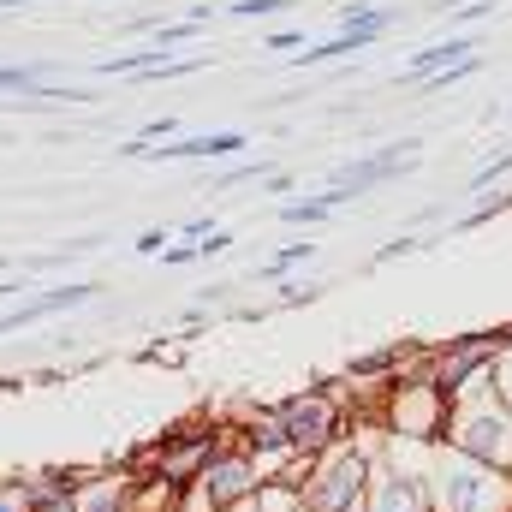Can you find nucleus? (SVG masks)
Wrapping results in <instances>:
<instances>
[{
  "instance_id": "1",
  "label": "nucleus",
  "mask_w": 512,
  "mask_h": 512,
  "mask_svg": "<svg viewBox=\"0 0 512 512\" xmlns=\"http://www.w3.org/2000/svg\"><path fill=\"white\" fill-rule=\"evenodd\" d=\"M423 489L429 512H512V471L477 465L447 441L423 453Z\"/></svg>"
},
{
  "instance_id": "2",
  "label": "nucleus",
  "mask_w": 512,
  "mask_h": 512,
  "mask_svg": "<svg viewBox=\"0 0 512 512\" xmlns=\"http://www.w3.org/2000/svg\"><path fill=\"white\" fill-rule=\"evenodd\" d=\"M274 483H292L304 512H358L370 489V447L364 441H334L316 459H292Z\"/></svg>"
},
{
  "instance_id": "3",
  "label": "nucleus",
  "mask_w": 512,
  "mask_h": 512,
  "mask_svg": "<svg viewBox=\"0 0 512 512\" xmlns=\"http://www.w3.org/2000/svg\"><path fill=\"white\" fill-rule=\"evenodd\" d=\"M447 447H459L477 465L512 471V411L495 399V387H471L453 399V423H447Z\"/></svg>"
},
{
  "instance_id": "4",
  "label": "nucleus",
  "mask_w": 512,
  "mask_h": 512,
  "mask_svg": "<svg viewBox=\"0 0 512 512\" xmlns=\"http://www.w3.org/2000/svg\"><path fill=\"white\" fill-rule=\"evenodd\" d=\"M447 423H453V399L429 382V376L393 382L382 393V435H393V441L435 447V441H447Z\"/></svg>"
},
{
  "instance_id": "5",
  "label": "nucleus",
  "mask_w": 512,
  "mask_h": 512,
  "mask_svg": "<svg viewBox=\"0 0 512 512\" xmlns=\"http://www.w3.org/2000/svg\"><path fill=\"white\" fill-rule=\"evenodd\" d=\"M274 411H280L286 447H292L298 459H316V453H328L334 441H346V405H340L334 393H322V387L286 393V399H280Z\"/></svg>"
},
{
  "instance_id": "6",
  "label": "nucleus",
  "mask_w": 512,
  "mask_h": 512,
  "mask_svg": "<svg viewBox=\"0 0 512 512\" xmlns=\"http://www.w3.org/2000/svg\"><path fill=\"white\" fill-rule=\"evenodd\" d=\"M268 477H262V465H256V453H245L239 441H233V429H227V441L215 447V459L203 465V477H197V489H191V501H203L209 512H233L256 501V489H262Z\"/></svg>"
},
{
  "instance_id": "7",
  "label": "nucleus",
  "mask_w": 512,
  "mask_h": 512,
  "mask_svg": "<svg viewBox=\"0 0 512 512\" xmlns=\"http://www.w3.org/2000/svg\"><path fill=\"white\" fill-rule=\"evenodd\" d=\"M501 346H507L501 334H465V340L429 346V382L441 387L447 399H459V393H471V387L489 382V370H495V352H501Z\"/></svg>"
},
{
  "instance_id": "8",
  "label": "nucleus",
  "mask_w": 512,
  "mask_h": 512,
  "mask_svg": "<svg viewBox=\"0 0 512 512\" xmlns=\"http://www.w3.org/2000/svg\"><path fill=\"white\" fill-rule=\"evenodd\" d=\"M417 137H399V143H382V149H364V155H352V161H340L334 173H328V191H340L346 203L352 197H370V191H382L387 179H399V173H411L417 167Z\"/></svg>"
},
{
  "instance_id": "9",
  "label": "nucleus",
  "mask_w": 512,
  "mask_h": 512,
  "mask_svg": "<svg viewBox=\"0 0 512 512\" xmlns=\"http://www.w3.org/2000/svg\"><path fill=\"white\" fill-rule=\"evenodd\" d=\"M96 298V286L90 280H66V286H48V292H30L24 304H12V310H0V334H18V328H30V322H48V316H66V310H78V304H90Z\"/></svg>"
},
{
  "instance_id": "10",
  "label": "nucleus",
  "mask_w": 512,
  "mask_h": 512,
  "mask_svg": "<svg viewBox=\"0 0 512 512\" xmlns=\"http://www.w3.org/2000/svg\"><path fill=\"white\" fill-rule=\"evenodd\" d=\"M477 54V36H441V42H429V48H417L405 66H399V84L411 90V84H423V78H435V72H447V66H459V60H471Z\"/></svg>"
},
{
  "instance_id": "11",
  "label": "nucleus",
  "mask_w": 512,
  "mask_h": 512,
  "mask_svg": "<svg viewBox=\"0 0 512 512\" xmlns=\"http://www.w3.org/2000/svg\"><path fill=\"white\" fill-rule=\"evenodd\" d=\"M387 30H376V24H352V30H334L328 42H316V48H304L292 66L304 72V66H328V60H340V54H364V48H376Z\"/></svg>"
},
{
  "instance_id": "12",
  "label": "nucleus",
  "mask_w": 512,
  "mask_h": 512,
  "mask_svg": "<svg viewBox=\"0 0 512 512\" xmlns=\"http://www.w3.org/2000/svg\"><path fill=\"white\" fill-rule=\"evenodd\" d=\"M42 84H48V66H36V60L0 66V96H36Z\"/></svg>"
},
{
  "instance_id": "13",
  "label": "nucleus",
  "mask_w": 512,
  "mask_h": 512,
  "mask_svg": "<svg viewBox=\"0 0 512 512\" xmlns=\"http://www.w3.org/2000/svg\"><path fill=\"white\" fill-rule=\"evenodd\" d=\"M334 209H328V197H304V203H280V221L286 227H322Z\"/></svg>"
},
{
  "instance_id": "14",
  "label": "nucleus",
  "mask_w": 512,
  "mask_h": 512,
  "mask_svg": "<svg viewBox=\"0 0 512 512\" xmlns=\"http://www.w3.org/2000/svg\"><path fill=\"white\" fill-rule=\"evenodd\" d=\"M477 66H483V60L471 54V60H459V66H447V72H435V78H423V84H411V90H417V96H441V90H453V84H465V78H471Z\"/></svg>"
},
{
  "instance_id": "15",
  "label": "nucleus",
  "mask_w": 512,
  "mask_h": 512,
  "mask_svg": "<svg viewBox=\"0 0 512 512\" xmlns=\"http://www.w3.org/2000/svg\"><path fill=\"white\" fill-rule=\"evenodd\" d=\"M310 256H316V245H304V239H298V245H286L280 256H268V262H262L256 274H262V280H286V274H292L298 262H310Z\"/></svg>"
},
{
  "instance_id": "16",
  "label": "nucleus",
  "mask_w": 512,
  "mask_h": 512,
  "mask_svg": "<svg viewBox=\"0 0 512 512\" xmlns=\"http://www.w3.org/2000/svg\"><path fill=\"white\" fill-rule=\"evenodd\" d=\"M268 173H274V167H268V161L256 155V161H239V167H227V173L215 179V191H233V185H262Z\"/></svg>"
},
{
  "instance_id": "17",
  "label": "nucleus",
  "mask_w": 512,
  "mask_h": 512,
  "mask_svg": "<svg viewBox=\"0 0 512 512\" xmlns=\"http://www.w3.org/2000/svg\"><path fill=\"white\" fill-rule=\"evenodd\" d=\"M429 245H435V239H417V233H399V239H387L382 251L370 256V262L382 268V262H399V256H417V251H429Z\"/></svg>"
},
{
  "instance_id": "18",
  "label": "nucleus",
  "mask_w": 512,
  "mask_h": 512,
  "mask_svg": "<svg viewBox=\"0 0 512 512\" xmlns=\"http://www.w3.org/2000/svg\"><path fill=\"white\" fill-rule=\"evenodd\" d=\"M489 387H495V399H501V405L512 411V340L501 346V352H495V370H489Z\"/></svg>"
},
{
  "instance_id": "19",
  "label": "nucleus",
  "mask_w": 512,
  "mask_h": 512,
  "mask_svg": "<svg viewBox=\"0 0 512 512\" xmlns=\"http://www.w3.org/2000/svg\"><path fill=\"white\" fill-rule=\"evenodd\" d=\"M292 0H233V6H221L227 18H280Z\"/></svg>"
},
{
  "instance_id": "20",
  "label": "nucleus",
  "mask_w": 512,
  "mask_h": 512,
  "mask_svg": "<svg viewBox=\"0 0 512 512\" xmlns=\"http://www.w3.org/2000/svg\"><path fill=\"white\" fill-rule=\"evenodd\" d=\"M507 173H512V149H507V155H495V161H483V167L465 179V191H489V185H495V179H507Z\"/></svg>"
},
{
  "instance_id": "21",
  "label": "nucleus",
  "mask_w": 512,
  "mask_h": 512,
  "mask_svg": "<svg viewBox=\"0 0 512 512\" xmlns=\"http://www.w3.org/2000/svg\"><path fill=\"white\" fill-rule=\"evenodd\" d=\"M322 286L316 280H280V304H316Z\"/></svg>"
},
{
  "instance_id": "22",
  "label": "nucleus",
  "mask_w": 512,
  "mask_h": 512,
  "mask_svg": "<svg viewBox=\"0 0 512 512\" xmlns=\"http://www.w3.org/2000/svg\"><path fill=\"white\" fill-rule=\"evenodd\" d=\"M167 245H173V233H167V227H149V233H143V239H137L131 251H137V256H161Z\"/></svg>"
},
{
  "instance_id": "23",
  "label": "nucleus",
  "mask_w": 512,
  "mask_h": 512,
  "mask_svg": "<svg viewBox=\"0 0 512 512\" xmlns=\"http://www.w3.org/2000/svg\"><path fill=\"white\" fill-rule=\"evenodd\" d=\"M197 251H203V262H209V256H227V251H233V233H227V227H215L209 239H197Z\"/></svg>"
},
{
  "instance_id": "24",
  "label": "nucleus",
  "mask_w": 512,
  "mask_h": 512,
  "mask_svg": "<svg viewBox=\"0 0 512 512\" xmlns=\"http://www.w3.org/2000/svg\"><path fill=\"white\" fill-rule=\"evenodd\" d=\"M185 262H203V251L197 245H167L161 251V268H185Z\"/></svg>"
},
{
  "instance_id": "25",
  "label": "nucleus",
  "mask_w": 512,
  "mask_h": 512,
  "mask_svg": "<svg viewBox=\"0 0 512 512\" xmlns=\"http://www.w3.org/2000/svg\"><path fill=\"white\" fill-rule=\"evenodd\" d=\"M262 48H268V54H280V48H304V30H274Z\"/></svg>"
},
{
  "instance_id": "26",
  "label": "nucleus",
  "mask_w": 512,
  "mask_h": 512,
  "mask_svg": "<svg viewBox=\"0 0 512 512\" xmlns=\"http://www.w3.org/2000/svg\"><path fill=\"white\" fill-rule=\"evenodd\" d=\"M30 298V280L18 274V280H0V304H24Z\"/></svg>"
},
{
  "instance_id": "27",
  "label": "nucleus",
  "mask_w": 512,
  "mask_h": 512,
  "mask_svg": "<svg viewBox=\"0 0 512 512\" xmlns=\"http://www.w3.org/2000/svg\"><path fill=\"white\" fill-rule=\"evenodd\" d=\"M0 512H30V507H24V495H18V483H12V477L0 483Z\"/></svg>"
},
{
  "instance_id": "28",
  "label": "nucleus",
  "mask_w": 512,
  "mask_h": 512,
  "mask_svg": "<svg viewBox=\"0 0 512 512\" xmlns=\"http://www.w3.org/2000/svg\"><path fill=\"white\" fill-rule=\"evenodd\" d=\"M262 191H268V197H280V191H292V173H286V167H274V173L262 179Z\"/></svg>"
},
{
  "instance_id": "29",
  "label": "nucleus",
  "mask_w": 512,
  "mask_h": 512,
  "mask_svg": "<svg viewBox=\"0 0 512 512\" xmlns=\"http://www.w3.org/2000/svg\"><path fill=\"white\" fill-rule=\"evenodd\" d=\"M441 6H471V0H441Z\"/></svg>"
},
{
  "instance_id": "30",
  "label": "nucleus",
  "mask_w": 512,
  "mask_h": 512,
  "mask_svg": "<svg viewBox=\"0 0 512 512\" xmlns=\"http://www.w3.org/2000/svg\"><path fill=\"white\" fill-rule=\"evenodd\" d=\"M358 512H364V507H358Z\"/></svg>"
}]
</instances>
